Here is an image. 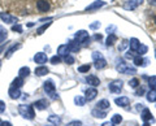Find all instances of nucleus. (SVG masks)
Returning <instances> with one entry per match:
<instances>
[{
	"label": "nucleus",
	"mask_w": 156,
	"mask_h": 126,
	"mask_svg": "<svg viewBox=\"0 0 156 126\" xmlns=\"http://www.w3.org/2000/svg\"><path fill=\"white\" fill-rule=\"evenodd\" d=\"M18 113L26 120H34L35 117V112H34V107L27 105V104H21L18 105Z\"/></svg>",
	"instance_id": "obj_1"
},
{
	"label": "nucleus",
	"mask_w": 156,
	"mask_h": 126,
	"mask_svg": "<svg viewBox=\"0 0 156 126\" xmlns=\"http://www.w3.org/2000/svg\"><path fill=\"white\" fill-rule=\"evenodd\" d=\"M43 90H44V93L47 94V95H50L52 99H57L58 96H57V94H56V86H55V83H53L52 81H46L44 83H43Z\"/></svg>",
	"instance_id": "obj_2"
},
{
	"label": "nucleus",
	"mask_w": 156,
	"mask_h": 126,
	"mask_svg": "<svg viewBox=\"0 0 156 126\" xmlns=\"http://www.w3.org/2000/svg\"><path fill=\"white\" fill-rule=\"evenodd\" d=\"M76 40L80 43V44H83L87 46V43L90 42V37H89V33L86 30H80L76 33Z\"/></svg>",
	"instance_id": "obj_3"
},
{
	"label": "nucleus",
	"mask_w": 156,
	"mask_h": 126,
	"mask_svg": "<svg viewBox=\"0 0 156 126\" xmlns=\"http://www.w3.org/2000/svg\"><path fill=\"white\" fill-rule=\"evenodd\" d=\"M122 87H124V82L121 79H115L108 85L109 91L111 93H113V94H120L121 90H122Z\"/></svg>",
	"instance_id": "obj_4"
},
{
	"label": "nucleus",
	"mask_w": 156,
	"mask_h": 126,
	"mask_svg": "<svg viewBox=\"0 0 156 126\" xmlns=\"http://www.w3.org/2000/svg\"><path fill=\"white\" fill-rule=\"evenodd\" d=\"M0 20L5 23H11V25H16L18 22V18L16 16H12V14L5 13V12H0Z\"/></svg>",
	"instance_id": "obj_5"
},
{
	"label": "nucleus",
	"mask_w": 156,
	"mask_h": 126,
	"mask_svg": "<svg viewBox=\"0 0 156 126\" xmlns=\"http://www.w3.org/2000/svg\"><path fill=\"white\" fill-rule=\"evenodd\" d=\"M142 3H143V0H128V2L124 4V9L125 11H134V9L138 8Z\"/></svg>",
	"instance_id": "obj_6"
},
{
	"label": "nucleus",
	"mask_w": 156,
	"mask_h": 126,
	"mask_svg": "<svg viewBox=\"0 0 156 126\" xmlns=\"http://www.w3.org/2000/svg\"><path fill=\"white\" fill-rule=\"evenodd\" d=\"M50 3L47 2V0H38L37 2V9L41 13H47L50 11Z\"/></svg>",
	"instance_id": "obj_7"
},
{
	"label": "nucleus",
	"mask_w": 156,
	"mask_h": 126,
	"mask_svg": "<svg viewBox=\"0 0 156 126\" xmlns=\"http://www.w3.org/2000/svg\"><path fill=\"white\" fill-rule=\"evenodd\" d=\"M47 60H48V57H47V55L44 52H38V53L34 55V61H35L37 64H39V65L46 64Z\"/></svg>",
	"instance_id": "obj_8"
},
{
	"label": "nucleus",
	"mask_w": 156,
	"mask_h": 126,
	"mask_svg": "<svg viewBox=\"0 0 156 126\" xmlns=\"http://www.w3.org/2000/svg\"><path fill=\"white\" fill-rule=\"evenodd\" d=\"M85 99L86 101H91V100H94L96 98V95H98V90L95 89V87H89V89L86 90V93H85Z\"/></svg>",
	"instance_id": "obj_9"
},
{
	"label": "nucleus",
	"mask_w": 156,
	"mask_h": 126,
	"mask_svg": "<svg viewBox=\"0 0 156 126\" xmlns=\"http://www.w3.org/2000/svg\"><path fill=\"white\" fill-rule=\"evenodd\" d=\"M115 103L119 107H121V108H126V107L130 104V99L128 98V96H120V98L115 99Z\"/></svg>",
	"instance_id": "obj_10"
},
{
	"label": "nucleus",
	"mask_w": 156,
	"mask_h": 126,
	"mask_svg": "<svg viewBox=\"0 0 156 126\" xmlns=\"http://www.w3.org/2000/svg\"><path fill=\"white\" fill-rule=\"evenodd\" d=\"M8 95H9V98L13 99V100H16V99H20L21 98V90L20 89H16V87H9V90H8Z\"/></svg>",
	"instance_id": "obj_11"
},
{
	"label": "nucleus",
	"mask_w": 156,
	"mask_h": 126,
	"mask_svg": "<svg viewBox=\"0 0 156 126\" xmlns=\"http://www.w3.org/2000/svg\"><path fill=\"white\" fill-rule=\"evenodd\" d=\"M104 5H105V2H103V0H95L94 3H91L90 5L86 7V11H95V9H99Z\"/></svg>",
	"instance_id": "obj_12"
},
{
	"label": "nucleus",
	"mask_w": 156,
	"mask_h": 126,
	"mask_svg": "<svg viewBox=\"0 0 156 126\" xmlns=\"http://www.w3.org/2000/svg\"><path fill=\"white\" fill-rule=\"evenodd\" d=\"M86 82H87L89 85H91L92 87H95V89L100 85V79L98 78L96 75H92V74H90V75L86 77Z\"/></svg>",
	"instance_id": "obj_13"
},
{
	"label": "nucleus",
	"mask_w": 156,
	"mask_h": 126,
	"mask_svg": "<svg viewBox=\"0 0 156 126\" xmlns=\"http://www.w3.org/2000/svg\"><path fill=\"white\" fill-rule=\"evenodd\" d=\"M34 108H37L38 110H44L47 109V107H48V101L46 99H41V100H37L35 103L33 104Z\"/></svg>",
	"instance_id": "obj_14"
},
{
	"label": "nucleus",
	"mask_w": 156,
	"mask_h": 126,
	"mask_svg": "<svg viewBox=\"0 0 156 126\" xmlns=\"http://www.w3.org/2000/svg\"><path fill=\"white\" fill-rule=\"evenodd\" d=\"M129 68V65L126 64V62L124 61V60H117V64H116V70L119 72V73H124L125 74V72H126V69Z\"/></svg>",
	"instance_id": "obj_15"
},
{
	"label": "nucleus",
	"mask_w": 156,
	"mask_h": 126,
	"mask_svg": "<svg viewBox=\"0 0 156 126\" xmlns=\"http://www.w3.org/2000/svg\"><path fill=\"white\" fill-rule=\"evenodd\" d=\"M34 72H35V75H38V77H43V75H47L48 73H50L48 68L44 66V65H39V66H37Z\"/></svg>",
	"instance_id": "obj_16"
},
{
	"label": "nucleus",
	"mask_w": 156,
	"mask_h": 126,
	"mask_svg": "<svg viewBox=\"0 0 156 126\" xmlns=\"http://www.w3.org/2000/svg\"><path fill=\"white\" fill-rule=\"evenodd\" d=\"M69 47H68V44H60L57 48V55L60 57H65L66 55H69Z\"/></svg>",
	"instance_id": "obj_17"
},
{
	"label": "nucleus",
	"mask_w": 156,
	"mask_h": 126,
	"mask_svg": "<svg viewBox=\"0 0 156 126\" xmlns=\"http://www.w3.org/2000/svg\"><path fill=\"white\" fill-rule=\"evenodd\" d=\"M133 62H134V65L135 66H147V64H148V60H146V59H143L142 56H135L134 57V60H133Z\"/></svg>",
	"instance_id": "obj_18"
},
{
	"label": "nucleus",
	"mask_w": 156,
	"mask_h": 126,
	"mask_svg": "<svg viewBox=\"0 0 156 126\" xmlns=\"http://www.w3.org/2000/svg\"><path fill=\"white\" fill-rule=\"evenodd\" d=\"M20 48H21V44H20V43H16V44H13L5 53H4V57H5V59H9V57H11L17 50H20Z\"/></svg>",
	"instance_id": "obj_19"
},
{
	"label": "nucleus",
	"mask_w": 156,
	"mask_h": 126,
	"mask_svg": "<svg viewBox=\"0 0 156 126\" xmlns=\"http://www.w3.org/2000/svg\"><path fill=\"white\" fill-rule=\"evenodd\" d=\"M109 107H111V103H109V100H107V99L100 100L99 103L96 104V108L100 110H107V109H109Z\"/></svg>",
	"instance_id": "obj_20"
},
{
	"label": "nucleus",
	"mask_w": 156,
	"mask_h": 126,
	"mask_svg": "<svg viewBox=\"0 0 156 126\" xmlns=\"http://www.w3.org/2000/svg\"><path fill=\"white\" fill-rule=\"evenodd\" d=\"M68 47H69V51L70 52H78V51L81 50V44L76 39L74 40H70L69 43H68Z\"/></svg>",
	"instance_id": "obj_21"
},
{
	"label": "nucleus",
	"mask_w": 156,
	"mask_h": 126,
	"mask_svg": "<svg viewBox=\"0 0 156 126\" xmlns=\"http://www.w3.org/2000/svg\"><path fill=\"white\" fill-rule=\"evenodd\" d=\"M139 46H140V42L136 39V38H131V39L129 40V47H130V50L133 52H136V50L139 48Z\"/></svg>",
	"instance_id": "obj_22"
},
{
	"label": "nucleus",
	"mask_w": 156,
	"mask_h": 126,
	"mask_svg": "<svg viewBox=\"0 0 156 126\" xmlns=\"http://www.w3.org/2000/svg\"><path fill=\"white\" fill-rule=\"evenodd\" d=\"M48 122L53 126H58L61 124V117L60 116H56V114H51L50 117H48Z\"/></svg>",
	"instance_id": "obj_23"
},
{
	"label": "nucleus",
	"mask_w": 156,
	"mask_h": 126,
	"mask_svg": "<svg viewBox=\"0 0 156 126\" xmlns=\"http://www.w3.org/2000/svg\"><path fill=\"white\" fill-rule=\"evenodd\" d=\"M142 120L144 121V122H148V121L152 118V113H151V110L148 109V108H143V110H142Z\"/></svg>",
	"instance_id": "obj_24"
},
{
	"label": "nucleus",
	"mask_w": 156,
	"mask_h": 126,
	"mask_svg": "<svg viewBox=\"0 0 156 126\" xmlns=\"http://www.w3.org/2000/svg\"><path fill=\"white\" fill-rule=\"evenodd\" d=\"M146 98H147L150 103H155L156 101V89H151L147 93V95H146Z\"/></svg>",
	"instance_id": "obj_25"
},
{
	"label": "nucleus",
	"mask_w": 156,
	"mask_h": 126,
	"mask_svg": "<svg viewBox=\"0 0 156 126\" xmlns=\"http://www.w3.org/2000/svg\"><path fill=\"white\" fill-rule=\"evenodd\" d=\"M18 74H20L18 77H21V78L29 77V74H30V68H29V66H22V68H20Z\"/></svg>",
	"instance_id": "obj_26"
},
{
	"label": "nucleus",
	"mask_w": 156,
	"mask_h": 126,
	"mask_svg": "<svg viewBox=\"0 0 156 126\" xmlns=\"http://www.w3.org/2000/svg\"><path fill=\"white\" fill-rule=\"evenodd\" d=\"M91 114L92 116H94V117L95 118H104L105 117V116H107V113L104 112V110H100V109H92L91 110Z\"/></svg>",
	"instance_id": "obj_27"
},
{
	"label": "nucleus",
	"mask_w": 156,
	"mask_h": 126,
	"mask_svg": "<svg viewBox=\"0 0 156 126\" xmlns=\"http://www.w3.org/2000/svg\"><path fill=\"white\" fill-rule=\"evenodd\" d=\"M23 86V78H21V77H17V78H14L11 87H16V89H21V87Z\"/></svg>",
	"instance_id": "obj_28"
},
{
	"label": "nucleus",
	"mask_w": 156,
	"mask_h": 126,
	"mask_svg": "<svg viewBox=\"0 0 156 126\" xmlns=\"http://www.w3.org/2000/svg\"><path fill=\"white\" fill-rule=\"evenodd\" d=\"M95 62V68L98 70H101V69H104V68L107 66V61H105V59H101V60H96V61H94Z\"/></svg>",
	"instance_id": "obj_29"
},
{
	"label": "nucleus",
	"mask_w": 156,
	"mask_h": 126,
	"mask_svg": "<svg viewBox=\"0 0 156 126\" xmlns=\"http://www.w3.org/2000/svg\"><path fill=\"white\" fill-rule=\"evenodd\" d=\"M116 42H117V37L115 35V34H111V35H108V38H107L105 44L108 46V47H112V46H113Z\"/></svg>",
	"instance_id": "obj_30"
},
{
	"label": "nucleus",
	"mask_w": 156,
	"mask_h": 126,
	"mask_svg": "<svg viewBox=\"0 0 156 126\" xmlns=\"http://www.w3.org/2000/svg\"><path fill=\"white\" fill-rule=\"evenodd\" d=\"M111 122L113 125H120L121 122H122V116L121 114H113L111 118Z\"/></svg>",
	"instance_id": "obj_31"
},
{
	"label": "nucleus",
	"mask_w": 156,
	"mask_h": 126,
	"mask_svg": "<svg viewBox=\"0 0 156 126\" xmlns=\"http://www.w3.org/2000/svg\"><path fill=\"white\" fill-rule=\"evenodd\" d=\"M74 103H76V105H78V107H83V105L86 104V99L83 98V96L78 95V96H76V98H74Z\"/></svg>",
	"instance_id": "obj_32"
},
{
	"label": "nucleus",
	"mask_w": 156,
	"mask_h": 126,
	"mask_svg": "<svg viewBox=\"0 0 156 126\" xmlns=\"http://www.w3.org/2000/svg\"><path fill=\"white\" fill-rule=\"evenodd\" d=\"M51 25H52V22H47V23H44V25H43V26H41L39 29H37V34H38V35H42V34L44 33V31H46L47 29L50 27Z\"/></svg>",
	"instance_id": "obj_33"
},
{
	"label": "nucleus",
	"mask_w": 156,
	"mask_h": 126,
	"mask_svg": "<svg viewBox=\"0 0 156 126\" xmlns=\"http://www.w3.org/2000/svg\"><path fill=\"white\" fill-rule=\"evenodd\" d=\"M7 37H8V31L4 27H0V44H2L3 42H5Z\"/></svg>",
	"instance_id": "obj_34"
},
{
	"label": "nucleus",
	"mask_w": 156,
	"mask_h": 126,
	"mask_svg": "<svg viewBox=\"0 0 156 126\" xmlns=\"http://www.w3.org/2000/svg\"><path fill=\"white\" fill-rule=\"evenodd\" d=\"M147 51H148V47H147V46H144V44H142V43H140L139 48H138V50H136V53H138L139 56H142V55H144V53H147Z\"/></svg>",
	"instance_id": "obj_35"
},
{
	"label": "nucleus",
	"mask_w": 156,
	"mask_h": 126,
	"mask_svg": "<svg viewBox=\"0 0 156 126\" xmlns=\"http://www.w3.org/2000/svg\"><path fill=\"white\" fill-rule=\"evenodd\" d=\"M148 86L150 89H156V75H151L148 78Z\"/></svg>",
	"instance_id": "obj_36"
},
{
	"label": "nucleus",
	"mask_w": 156,
	"mask_h": 126,
	"mask_svg": "<svg viewBox=\"0 0 156 126\" xmlns=\"http://www.w3.org/2000/svg\"><path fill=\"white\" fill-rule=\"evenodd\" d=\"M64 59V62L68 65H72V64H74V57H73L72 55H66L65 57H62Z\"/></svg>",
	"instance_id": "obj_37"
},
{
	"label": "nucleus",
	"mask_w": 156,
	"mask_h": 126,
	"mask_svg": "<svg viewBox=\"0 0 156 126\" xmlns=\"http://www.w3.org/2000/svg\"><path fill=\"white\" fill-rule=\"evenodd\" d=\"M90 68H91V65H90V64L81 65L80 68H78V72H80V73H87V72L90 70Z\"/></svg>",
	"instance_id": "obj_38"
},
{
	"label": "nucleus",
	"mask_w": 156,
	"mask_h": 126,
	"mask_svg": "<svg viewBox=\"0 0 156 126\" xmlns=\"http://www.w3.org/2000/svg\"><path fill=\"white\" fill-rule=\"evenodd\" d=\"M128 47H129V40H126V39H125V40L121 42V44L119 46V51H120V52H124Z\"/></svg>",
	"instance_id": "obj_39"
},
{
	"label": "nucleus",
	"mask_w": 156,
	"mask_h": 126,
	"mask_svg": "<svg viewBox=\"0 0 156 126\" xmlns=\"http://www.w3.org/2000/svg\"><path fill=\"white\" fill-rule=\"evenodd\" d=\"M129 86L131 87V89H136L138 86H140V85H139V79H138V78L130 79V81H129Z\"/></svg>",
	"instance_id": "obj_40"
},
{
	"label": "nucleus",
	"mask_w": 156,
	"mask_h": 126,
	"mask_svg": "<svg viewBox=\"0 0 156 126\" xmlns=\"http://www.w3.org/2000/svg\"><path fill=\"white\" fill-rule=\"evenodd\" d=\"M101 59H104V56L101 55V52H98V51L92 52V60H94V61H96V60H101Z\"/></svg>",
	"instance_id": "obj_41"
},
{
	"label": "nucleus",
	"mask_w": 156,
	"mask_h": 126,
	"mask_svg": "<svg viewBox=\"0 0 156 126\" xmlns=\"http://www.w3.org/2000/svg\"><path fill=\"white\" fill-rule=\"evenodd\" d=\"M60 62H61V57L58 56V55H55V56L51 57V64L57 65V64H60Z\"/></svg>",
	"instance_id": "obj_42"
},
{
	"label": "nucleus",
	"mask_w": 156,
	"mask_h": 126,
	"mask_svg": "<svg viewBox=\"0 0 156 126\" xmlns=\"http://www.w3.org/2000/svg\"><path fill=\"white\" fill-rule=\"evenodd\" d=\"M12 31L21 34V33H22V26L20 25V23H16V25H12Z\"/></svg>",
	"instance_id": "obj_43"
},
{
	"label": "nucleus",
	"mask_w": 156,
	"mask_h": 126,
	"mask_svg": "<svg viewBox=\"0 0 156 126\" xmlns=\"http://www.w3.org/2000/svg\"><path fill=\"white\" fill-rule=\"evenodd\" d=\"M143 94H144V89H143V87H140V86L136 87V90H135V95H136V96H142Z\"/></svg>",
	"instance_id": "obj_44"
},
{
	"label": "nucleus",
	"mask_w": 156,
	"mask_h": 126,
	"mask_svg": "<svg viewBox=\"0 0 156 126\" xmlns=\"http://www.w3.org/2000/svg\"><path fill=\"white\" fill-rule=\"evenodd\" d=\"M135 52H133V51H128L126 52V55H125V57L128 60H134V57H135V55H134Z\"/></svg>",
	"instance_id": "obj_45"
},
{
	"label": "nucleus",
	"mask_w": 156,
	"mask_h": 126,
	"mask_svg": "<svg viewBox=\"0 0 156 126\" xmlns=\"http://www.w3.org/2000/svg\"><path fill=\"white\" fill-rule=\"evenodd\" d=\"M65 126H82L81 121H70L69 124H66Z\"/></svg>",
	"instance_id": "obj_46"
},
{
	"label": "nucleus",
	"mask_w": 156,
	"mask_h": 126,
	"mask_svg": "<svg viewBox=\"0 0 156 126\" xmlns=\"http://www.w3.org/2000/svg\"><path fill=\"white\" fill-rule=\"evenodd\" d=\"M100 27V22L99 21H96V22H94V23H91L90 25V29H92V30H96V29H99Z\"/></svg>",
	"instance_id": "obj_47"
},
{
	"label": "nucleus",
	"mask_w": 156,
	"mask_h": 126,
	"mask_svg": "<svg viewBox=\"0 0 156 126\" xmlns=\"http://www.w3.org/2000/svg\"><path fill=\"white\" fill-rule=\"evenodd\" d=\"M116 30V26L115 25H111L107 27V33H108V35H111V34H113V31Z\"/></svg>",
	"instance_id": "obj_48"
},
{
	"label": "nucleus",
	"mask_w": 156,
	"mask_h": 126,
	"mask_svg": "<svg viewBox=\"0 0 156 126\" xmlns=\"http://www.w3.org/2000/svg\"><path fill=\"white\" fill-rule=\"evenodd\" d=\"M5 112V103L3 100H0V113H4Z\"/></svg>",
	"instance_id": "obj_49"
},
{
	"label": "nucleus",
	"mask_w": 156,
	"mask_h": 126,
	"mask_svg": "<svg viewBox=\"0 0 156 126\" xmlns=\"http://www.w3.org/2000/svg\"><path fill=\"white\" fill-rule=\"evenodd\" d=\"M135 68H128V69H126V72H125V74H135Z\"/></svg>",
	"instance_id": "obj_50"
},
{
	"label": "nucleus",
	"mask_w": 156,
	"mask_h": 126,
	"mask_svg": "<svg viewBox=\"0 0 156 126\" xmlns=\"http://www.w3.org/2000/svg\"><path fill=\"white\" fill-rule=\"evenodd\" d=\"M150 5H152V7H156V0H147Z\"/></svg>",
	"instance_id": "obj_51"
},
{
	"label": "nucleus",
	"mask_w": 156,
	"mask_h": 126,
	"mask_svg": "<svg viewBox=\"0 0 156 126\" xmlns=\"http://www.w3.org/2000/svg\"><path fill=\"white\" fill-rule=\"evenodd\" d=\"M2 126H13V125L9 122V121H3V125Z\"/></svg>",
	"instance_id": "obj_52"
},
{
	"label": "nucleus",
	"mask_w": 156,
	"mask_h": 126,
	"mask_svg": "<svg viewBox=\"0 0 156 126\" xmlns=\"http://www.w3.org/2000/svg\"><path fill=\"white\" fill-rule=\"evenodd\" d=\"M94 39H95V40H100V39H101V35H100V34H95V35H94Z\"/></svg>",
	"instance_id": "obj_53"
},
{
	"label": "nucleus",
	"mask_w": 156,
	"mask_h": 126,
	"mask_svg": "<svg viewBox=\"0 0 156 126\" xmlns=\"http://www.w3.org/2000/svg\"><path fill=\"white\" fill-rule=\"evenodd\" d=\"M101 126H115V125L112 124V122H104V124L101 125Z\"/></svg>",
	"instance_id": "obj_54"
},
{
	"label": "nucleus",
	"mask_w": 156,
	"mask_h": 126,
	"mask_svg": "<svg viewBox=\"0 0 156 126\" xmlns=\"http://www.w3.org/2000/svg\"><path fill=\"white\" fill-rule=\"evenodd\" d=\"M142 126H151V125H150V124H148V122H144V124H143V125H142Z\"/></svg>",
	"instance_id": "obj_55"
},
{
	"label": "nucleus",
	"mask_w": 156,
	"mask_h": 126,
	"mask_svg": "<svg viewBox=\"0 0 156 126\" xmlns=\"http://www.w3.org/2000/svg\"><path fill=\"white\" fill-rule=\"evenodd\" d=\"M154 21H155V23H156V16H154Z\"/></svg>",
	"instance_id": "obj_56"
},
{
	"label": "nucleus",
	"mask_w": 156,
	"mask_h": 126,
	"mask_svg": "<svg viewBox=\"0 0 156 126\" xmlns=\"http://www.w3.org/2000/svg\"><path fill=\"white\" fill-rule=\"evenodd\" d=\"M2 125H3V121H2V120H0V126H2Z\"/></svg>",
	"instance_id": "obj_57"
},
{
	"label": "nucleus",
	"mask_w": 156,
	"mask_h": 126,
	"mask_svg": "<svg viewBox=\"0 0 156 126\" xmlns=\"http://www.w3.org/2000/svg\"><path fill=\"white\" fill-rule=\"evenodd\" d=\"M46 126H53V125H51V124H50V125H46Z\"/></svg>",
	"instance_id": "obj_58"
},
{
	"label": "nucleus",
	"mask_w": 156,
	"mask_h": 126,
	"mask_svg": "<svg viewBox=\"0 0 156 126\" xmlns=\"http://www.w3.org/2000/svg\"><path fill=\"white\" fill-rule=\"evenodd\" d=\"M155 56H156V50H155Z\"/></svg>",
	"instance_id": "obj_59"
}]
</instances>
